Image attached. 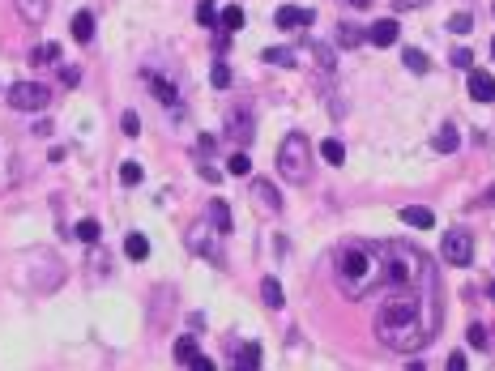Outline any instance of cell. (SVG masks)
Instances as JSON below:
<instances>
[{
    "label": "cell",
    "mask_w": 495,
    "mask_h": 371,
    "mask_svg": "<svg viewBox=\"0 0 495 371\" xmlns=\"http://www.w3.org/2000/svg\"><path fill=\"white\" fill-rule=\"evenodd\" d=\"M440 316H444V303H440V274H435V260L423 256V269H418L414 286L384 290V299L376 307V337L389 350L414 354L427 342H435Z\"/></svg>",
    "instance_id": "obj_1"
},
{
    "label": "cell",
    "mask_w": 495,
    "mask_h": 371,
    "mask_svg": "<svg viewBox=\"0 0 495 371\" xmlns=\"http://www.w3.org/2000/svg\"><path fill=\"white\" fill-rule=\"evenodd\" d=\"M334 274L346 299H367L371 290H380V278H384V243H367V239L342 243L334 256Z\"/></svg>",
    "instance_id": "obj_2"
},
{
    "label": "cell",
    "mask_w": 495,
    "mask_h": 371,
    "mask_svg": "<svg viewBox=\"0 0 495 371\" xmlns=\"http://www.w3.org/2000/svg\"><path fill=\"white\" fill-rule=\"evenodd\" d=\"M312 141L303 137V133H291L282 145H278V171H282V180H291V184H308L312 180Z\"/></svg>",
    "instance_id": "obj_3"
},
{
    "label": "cell",
    "mask_w": 495,
    "mask_h": 371,
    "mask_svg": "<svg viewBox=\"0 0 495 371\" xmlns=\"http://www.w3.org/2000/svg\"><path fill=\"white\" fill-rule=\"evenodd\" d=\"M47 102H51V86H43V81L9 86V107H18V112H43Z\"/></svg>",
    "instance_id": "obj_4"
},
{
    "label": "cell",
    "mask_w": 495,
    "mask_h": 371,
    "mask_svg": "<svg viewBox=\"0 0 495 371\" xmlns=\"http://www.w3.org/2000/svg\"><path fill=\"white\" fill-rule=\"evenodd\" d=\"M440 256H444L449 264H457V269H466V264L474 260V239L466 231H449L444 243H440Z\"/></svg>",
    "instance_id": "obj_5"
},
{
    "label": "cell",
    "mask_w": 495,
    "mask_h": 371,
    "mask_svg": "<svg viewBox=\"0 0 495 371\" xmlns=\"http://www.w3.org/2000/svg\"><path fill=\"white\" fill-rule=\"evenodd\" d=\"M227 137H231L239 149H248V145H252V137H256V124H252V116H248L244 107H235V112L227 116Z\"/></svg>",
    "instance_id": "obj_6"
},
{
    "label": "cell",
    "mask_w": 495,
    "mask_h": 371,
    "mask_svg": "<svg viewBox=\"0 0 495 371\" xmlns=\"http://www.w3.org/2000/svg\"><path fill=\"white\" fill-rule=\"evenodd\" d=\"M397 34H402L397 18H380V22L367 30V43H371V47H393V43H397Z\"/></svg>",
    "instance_id": "obj_7"
},
{
    "label": "cell",
    "mask_w": 495,
    "mask_h": 371,
    "mask_svg": "<svg viewBox=\"0 0 495 371\" xmlns=\"http://www.w3.org/2000/svg\"><path fill=\"white\" fill-rule=\"evenodd\" d=\"M466 86H470V98L474 102H495V77H487L482 69H470Z\"/></svg>",
    "instance_id": "obj_8"
},
{
    "label": "cell",
    "mask_w": 495,
    "mask_h": 371,
    "mask_svg": "<svg viewBox=\"0 0 495 371\" xmlns=\"http://www.w3.org/2000/svg\"><path fill=\"white\" fill-rule=\"evenodd\" d=\"M316 13L312 9H299V5H278V13H273V22H278L282 30H295V26H308Z\"/></svg>",
    "instance_id": "obj_9"
},
{
    "label": "cell",
    "mask_w": 495,
    "mask_h": 371,
    "mask_svg": "<svg viewBox=\"0 0 495 371\" xmlns=\"http://www.w3.org/2000/svg\"><path fill=\"white\" fill-rule=\"evenodd\" d=\"M252 196L269 209V214H282V192L278 188H273L269 180H252Z\"/></svg>",
    "instance_id": "obj_10"
},
{
    "label": "cell",
    "mask_w": 495,
    "mask_h": 371,
    "mask_svg": "<svg viewBox=\"0 0 495 371\" xmlns=\"http://www.w3.org/2000/svg\"><path fill=\"white\" fill-rule=\"evenodd\" d=\"M145 86H150V94L158 98V102H167V107H176L180 102V94H176V86L162 77V73H145Z\"/></svg>",
    "instance_id": "obj_11"
},
{
    "label": "cell",
    "mask_w": 495,
    "mask_h": 371,
    "mask_svg": "<svg viewBox=\"0 0 495 371\" xmlns=\"http://www.w3.org/2000/svg\"><path fill=\"white\" fill-rule=\"evenodd\" d=\"M205 231H209V222H197V227L188 231V248H192L197 256H205V260H223V252H218L213 243H205Z\"/></svg>",
    "instance_id": "obj_12"
},
{
    "label": "cell",
    "mask_w": 495,
    "mask_h": 371,
    "mask_svg": "<svg viewBox=\"0 0 495 371\" xmlns=\"http://www.w3.org/2000/svg\"><path fill=\"white\" fill-rule=\"evenodd\" d=\"M235 371H260V342H248L235 350Z\"/></svg>",
    "instance_id": "obj_13"
},
{
    "label": "cell",
    "mask_w": 495,
    "mask_h": 371,
    "mask_svg": "<svg viewBox=\"0 0 495 371\" xmlns=\"http://www.w3.org/2000/svg\"><path fill=\"white\" fill-rule=\"evenodd\" d=\"M402 222H410V227H418V231H431V227H435V214H431V209H423V205H406V209H402Z\"/></svg>",
    "instance_id": "obj_14"
},
{
    "label": "cell",
    "mask_w": 495,
    "mask_h": 371,
    "mask_svg": "<svg viewBox=\"0 0 495 371\" xmlns=\"http://www.w3.org/2000/svg\"><path fill=\"white\" fill-rule=\"evenodd\" d=\"M209 227H213L218 235H227V231L235 227V222H231V209H227V201H213V205H209Z\"/></svg>",
    "instance_id": "obj_15"
},
{
    "label": "cell",
    "mask_w": 495,
    "mask_h": 371,
    "mask_svg": "<svg viewBox=\"0 0 495 371\" xmlns=\"http://www.w3.org/2000/svg\"><path fill=\"white\" fill-rule=\"evenodd\" d=\"M320 158H324L329 167H342V163H346V145H342L338 137H329V141H320Z\"/></svg>",
    "instance_id": "obj_16"
},
{
    "label": "cell",
    "mask_w": 495,
    "mask_h": 371,
    "mask_svg": "<svg viewBox=\"0 0 495 371\" xmlns=\"http://www.w3.org/2000/svg\"><path fill=\"white\" fill-rule=\"evenodd\" d=\"M457 145H461V133L453 124H444L435 133V154H457Z\"/></svg>",
    "instance_id": "obj_17"
},
{
    "label": "cell",
    "mask_w": 495,
    "mask_h": 371,
    "mask_svg": "<svg viewBox=\"0 0 495 371\" xmlns=\"http://www.w3.org/2000/svg\"><path fill=\"white\" fill-rule=\"evenodd\" d=\"M47 9H51V0H18V13H22L26 22H43Z\"/></svg>",
    "instance_id": "obj_18"
},
{
    "label": "cell",
    "mask_w": 495,
    "mask_h": 371,
    "mask_svg": "<svg viewBox=\"0 0 495 371\" xmlns=\"http://www.w3.org/2000/svg\"><path fill=\"white\" fill-rule=\"evenodd\" d=\"M69 34H73L77 43H90V39H94V13H77L73 26H69Z\"/></svg>",
    "instance_id": "obj_19"
},
{
    "label": "cell",
    "mask_w": 495,
    "mask_h": 371,
    "mask_svg": "<svg viewBox=\"0 0 495 371\" xmlns=\"http://www.w3.org/2000/svg\"><path fill=\"white\" fill-rule=\"evenodd\" d=\"M260 60H265V65H282V69H291V65H295V51H291V47H265Z\"/></svg>",
    "instance_id": "obj_20"
},
{
    "label": "cell",
    "mask_w": 495,
    "mask_h": 371,
    "mask_svg": "<svg viewBox=\"0 0 495 371\" xmlns=\"http://www.w3.org/2000/svg\"><path fill=\"white\" fill-rule=\"evenodd\" d=\"M338 43L359 47V43H367V30H363V26H355V22H342V26H338Z\"/></svg>",
    "instance_id": "obj_21"
},
{
    "label": "cell",
    "mask_w": 495,
    "mask_h": 371,
    "mask_svg": "<svg viewBox=\"0 0 495 371\" xmlns=\"http://www.w3.org/2000/svg\"><path fill=\"white\" fill-rule=\"evenodd\" d=\"M244 22H248V18H244V9H239V5H227L223 13H218V26H223L227 34H231V30H239Z\"/></svg>",
    "instance_id": "obj_22"
},
{
    "label": "cell",
    "mask_w": 495,
    "mask_h": 371,
    "mask_svg": "<svg viewBox=\"0 0 495 371\" xmlns=\"http://www.w3.org/2000/svg\"><path fill=\"white\" fill-rule=\"evenodd\" d=\"M260 299H265V307H282V282L278 278H265L260 282Z\"/></svg>",
    "instance_id": "obj_23"
},
{
    "label": "cell",
    "mask_w": 495,
    "mask_h": 371,
    "mask_svg": "<svg viewBox=\"0 0 495 371\" xmlns=\"http://www.w3.org/2000/svg\"><path fill=\"white\" fill-rule=\"evenodd\" d=\"M124 256L145 260V256H150V239H145V235H128V239H124Z\"/></svg>",
    "instance_id": "obj_24"
},
{
    "label": "cell",
    "mask_w": 495,
    "mask_h": 371,
    "mask_svg": "<svg viewBox=\"0 0 495 371\" xmlns=\"http://www.w3.org/2000/svg\"><path fill=\"white\" fill-rule=\"evenodd\" d=\"M30 60H34V65H56V60H60V47H56V43H43V47L30 51Z\"/></svg>",
    "instance_id": "obj_25"
},
{
    "label": "cell",
    "mask_w": 495,
    "mask_h": 371,
    "mask_svg": "<svg viewBox=\"0 0 495 371\" xmlns=\"http://www.w3.org/2000/svg\"><path fill=\"white\" fill-rule=\"evenodd\" d=\"M197 22L201 26H218V5L213 0H197Z\"/></svg>",
    "instance_id": "obj_26"
},
{
    "label": "cell",
    "mask_w": 495,
    "mask_h": 371,
    "mask_svg": "<svg viewBox=\"0 0 495 371\" xmlns=\"http://www.w3.org/2000/svg\"><path fill=\"white\" fill-rule=\"evenodd\" d=\"M98 235H103V231H98L94 218H81V222H77V239H81V243H98Z\"/></svg>",
    "instance_id": "obj_27"
},
{
    "label": "cell",
    "mask_w": 495,
    "mask_h": 371,
    "mask_svg": "<svg viewBox=\"0 0 495 371\" xmlns=\"http://www.w3.org/2000/svg\"><path fill=\"white\" fill-rule=\"evenodd\" d=\"M402 60H406V69H410V73H427V56H423V51H418V47L402 51Z\"/></svg>",
    "instance_id": "obj_28"
},
{
    "label": "cell",
    "mask_w": 495,
    "mask_h": 371,
    "mask_svg": "<svg viewBox=\"0 0 495 371\" xmlns=\"http://www.w3.org/2000/svg\"><path fill=\"white\" fill-rule=\"evenodd\" d=\"M209 81H213V90H227V86H231V69L218 60V65L209 69Z\"/></svg>",
    "instance_id": "obj_29"
},
{
    "label": "cell",
    "mask_w": 495,
    "mask_h": 371,
    "mask_svg": "<svg viewBox=\"0 0 495 371\" xmlns=\"http://www.w3.org/2000/svg\"><path fill=\"white\" fill-rule=\"evenodd\" d=\"M227 171H231V175H248V171H252V158H248V154H231V158H227Z\"/></svg>",
    "instance_id": "obj_30"
},
{
    "label": "cell",
    "mask_w": 495,
    "mask_h": 371,
    "mask_svg": "<svg viewBox=\"0 0 495 371\" xmlns=\"http://www.w3.org/2000/svg\"><path fill=\"white\" fill-rule=\"evenodd\" d=\"M197 354H201V350H197L192 337H180V342H176V358H180V363H192Z\"/></svg>",
    "instance_id": "obj_31"
},
{
    "label": "cell",
    "mask_w": 495,
    "mask_h": 371,
    "mask_svg": "<svg viewBox=\"0 0 495 371\" xmlns=\"http://www.w3.org/2000/svg\"><path fill=\"white\" fill-rule=\"evenodd\" d=\"M120 128H124L128 137H137V133H141V116H137V112H124V116H120Z\"/></svg>",
    "instance_id": "obj_32"
},
{
    "label": "cell",
    "mask_w": 495,
    "mask_h": 371,
    "mask_svg": "<svg viewBox=\"0 0 495 371\" xmlns=\"http://www.w3.org/2000/svg\"><path fill=\"white\" fill-rule=\"evenodd\" d=\"M120 180H124L128 188H137V184H141V167H137V163H124V167H120Z\"/></svg>",
    "instance_id": "obj_33"
},
{
    "label": "cell",
    "mask_w": 495,
    "mask_h": 371,
    "mask_svg": "<svg viewBox=\"0 0 495 371\" xmlns=\"http://www.w3.org/2000/svg\"><path fill=\"white\" fill-rule=\"evenodd\" d=\"M466 337H470V346H474V350H487V329H482V325H470V333H466Z\"/></svg>",
    "instance_id": "obj_34"
},
{
    "label": "cell",
    "mask_w": 495,
    "mask_h": 371,
    "mask_svg": "<svg viewBox=\"0 0 495 371\" xmlns=\"http://www.w3.org/2000/svg\"><path fill=\"white\" fill-rule=\"evenodd\" d=\"M453 65H457V69H474V51H470V47H457V51H453Z\"/></svg>",
    "instance_id": "obj_35"
},
{
    "label": "cell",
    "mask_w": 495,
    "mask_h": 371,
    "mask_svg": "<svg viewBox=\"0 0 495 371\" xmlns=\"http://www.w3.org/2000/svg\"><path fill=\"white\" fill-rule=\"evenodd\" d=\"M449 26H453L457 34H470V30H474V18H470V13H457V18H453Z\"/></svg>",
    "instance_id": "obj_36"
},
{
    "label": "cell",
    "mask_w": 495,
    "mask_h": 371,
    "mask_svg": "<svg viewBox=\"0 0 495 371\" xmlns=\"http://www.w3.org/2000/svg\"><path fill=\"white\" fill-rule=\"evenodd\" d=\"M60 81H65V86H77V81H81V69L65 65V69H60Z\"/></svg>",
    "instance_id": "obj_37"
},
{
    "label": "cell",
    "mask_w": 495,
    "mask_h": 371,
    "mask_svg": "<svg viewBox=\"0 0 495 371\" xmlns=\"http://www.w3.org/2000/svg\"><path fill=\"white\" fill-rule=\"evenodd\" d=\"M188 371H213V358H209V354H197V358L188 363Z\"/></svg>",
    "instance_id": "obj_38"
},
{
    "label": "cell",
    "mask_w": 495,
    "mask_h": 371,
    "mask_svg": "<svg viewBox=\"0 0 495 371\" xmlns=\"http://www.w3.org/2000/svg\"><path fill=\"white\" fill-rule=\"evenodd\" d=\"M449 371H466V354H453L449 358Z\"/></svg>",
    "instance_id": "obj_39"
},
{
    "label": "cell",
    "mask_w": 495,
    "mask_h": 371,
    "mask_svg": "<svg viewBox=\"0 0 495 371\" xmlns=\"http://www.w3.org/2000/svg\"><path fill=\"white\" fill-rule=\"evenodd\" d=\"M346 5H355V9H367V5H371V0H346Z\"/></svg>",
    "instance_id": "obj_40"
},
{
    "label": "cell",
    "mask_w": 495,
    "mask_h": 371,
    "mask_svg": "<svg viewBox=\"0 0 495 371\" xmlns=\"http://www.w3.org/2000/svg\"><path fill=\"white\" fill-rule=\"evenodd\" d=\"M406 371H427V367H423V358H418V363H410V367H406Z\"/></svg>",
    "instance_id": "obj_41"
},
{
    "label": "cell",
    "mask_w": 495,
    "mask_h": 371,
    "mask_svg": "<svg viewBox=\"0 0 495 371\" xmlns=\"http://www.w3.org/2000/svg\"><path fill=\"white\" fill-rule=\"evenodd\" d=\"M482 205H495V192H487V196H482Z\"/></svg>",
    "instance_id": "obj_42"
},
{
    "label": "cell",
    "mask_w": 495,
    "mask_h": 371,
    "mask_svg": "<svg viewBox=\"0 0 495 371\" xmlns=\"http://www.w3.org/2000/svg\"><path fill=\"white\" fill-rule=\"evenodd\" d=\"M491 56H495V39H491Z\"/></svg>",
    "instance_id": "obj_43"
}]
</instances>
